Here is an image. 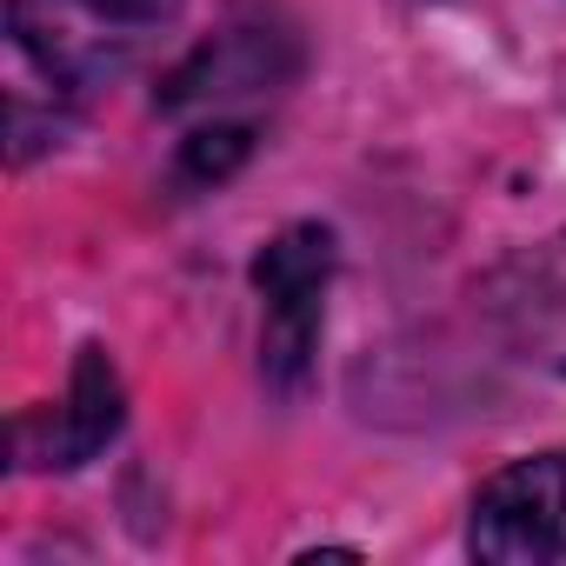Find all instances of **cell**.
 <instances>
[{
	"instance_id": "obj_1",
	"label": "cell",
	"mask_w": 566,
	"mask_h": 566,
	"mask_svg": "<svg viewBox=\"0 0 566 566\" xmlns=\"http://www.w3.org/2000/svg\"><path fill=\"white\" fill-rule=\"evenodd\" d=\"M154 0H8V34L61 94L107 87L147 41Z\"/></svg>"
},
{
	"instance_id": "obj_2",
	"label": "cell",
	"mask_w": 566,
	"mask_h": 566,
	"mask_svg": "<svg viewBox=\"0 0 566 566\" xmlns=\"http://www.w3.org/2000/svg\"><path fill=\"white\" fill-rule=\"evenodd\" d=\"M473 301L500 354L566 380V227L533 247H513L473 287Z\"/></svg>"
},
{
	"instance_id": "obj_3",
	"label": "cell",
	"mask_w": 566,
	"mask_h": 566,
	"mask_svg": "<svg viewBox=\"0 0 566 566\" xmlns=\"http://www.w3.org/2000/svg\"><path fill=\"white\" fill-rule=\"evenodd\" d=\"M467 553L493 566H533V559L566 553V453L506 460L473 493Z\"/></svg>"
},
{
	"instance_id": "obj_4",
	"label": "cell",
	"mask_w": 566,
	"mask_h": 566,
	"mask_svg": "<svg viewBox=\"0 0 566 566\" xmlns=\"http://www.w3.org/2000/svg\"><path fill=\"white\" fill-rule=\"evenodd\" d=\"M127 427V387H120V367L101 340H87L74 354V374H67V394L61 407H28L14 420V460L34 467V473H74L87 460H101Z\"/></svg>"
},
{
	"instance_id": "obj_5",
	"label": "cell",
	"mask_w": 566,
	"mask_h": 566,
	"mask_svg": "<svg viewBox=\"0 0 566 566\" xmlns=\"http://www.w3.org/2000/svg\"><path fill=\"white\" fill-rule=\"evenodd\" d=\"M301 74V41L273 21H240L213 41H200L154 94L160 114H207L220 101H240V94H273Z\"/></svg>"
},
{
	"instance_id": "obj_6",
	"label": "cell",
	"mask_w": 566,
	"mask_h": 566,
	"mask_svg": "<svg viewBox=\"0 0 566 566\" xmlns=\"http://www.w3.org/2000/svg\"><path fill=\"white\" fill-rule=\"evenodd\" d=\"M334 266H340L334 227L294 220L253 253V294H260V307H327Z\"/></svg>"
},
{
	"instance_id": "obj_7",
	"label": "cell",
	"mask_w": 566,
	"mask_h": 566,
	"mask_svg": "<svg viewBox=\"0 0 566 566\" xmlns=\"http://www.w3.org/2000/svg\"><path fill=\"white\" fill-rule=\"evenodd\" d=\"M247 154H253V127H240V120L193 127V134L180 140V154H174V187H187V193H207V187L233 180V174L247 167Z\"/></svg>"
}]
</instances>
